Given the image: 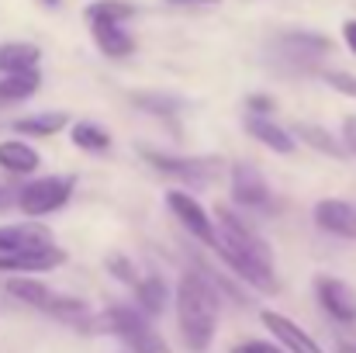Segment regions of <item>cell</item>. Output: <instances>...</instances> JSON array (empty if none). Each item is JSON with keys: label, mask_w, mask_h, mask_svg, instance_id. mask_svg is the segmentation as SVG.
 <instances>
[{"label": "cell", "mask_w": 356, "mask_h": 353, "mask_svg": "<svg viewBox=\"0 0 356 353\" xmlns=\"http://www.w3.org/2000/svg\"><path fill=\"white\" fill-rule=\"evenodd\" d=\"M0 201H3V191H0Z\"/></svg>", "instance_id": "cell-36"}, {"label": "cell", "mask_w": 356, "mask_h": 353, "mask_svg": "<svg viewBox=\"0 0 356 353\" xmlns=\"http://www.w3.org/2000/svg\"><path fill=\"white\" fill-rule=\"evenodd\" d=\"M245 132H249L256 142H263L266 149H273V152H284V156H291V152H294V146H298L291 132H284L280 125H273V121H266V118H256V115L245 121Z\"/></svg>", "instance_id": "cell-15"}, {"label": "cell", "mask_w": 356, "mask_h": 353, "mask_svg": "<svg viewBox=\"0 0 356 353\" xmlns=\"http://www.w3.org/2000/svg\"><path fill=\"white\" fill-rule=\"evenodd\" d=\"M70 139H73V146H80V149H94V152H101V149L111 146L108 128H101V125H94V121H76L73 132H70Z\"/></svg>", "instance_id": "cell-20"}, {"label": "cell", "mask_w": 356, "mask_h": 353, "mask_svg": "<svg viewBox=\"0 0 356 353\" xmlns=\"http://www.w3.org/2000/svg\"><path fill=\"white\" fill-rule=\"evenodd\" d=\"M249 111L252 115H266V111H273V101L270 97H249Z\"/></svg>", "instance_id": "cell-30"}, {"label": "cell", "mask_w": 356, "mask_h": 353, "mask_svg": "<svg viewBox=\"0 0 356 353\" xmlns=\"http://www.w3.org/2000/svg\"><path fill=\"white\" fill-rule=\"evenodd\" d=\"M73 177H38L31 180L28 187H21V198H17V208L28 215V219H42L56 208H63L73 194Z\"/></svg>", "instance_id": "cell-5"}, {"label": "cell", "mask_w": 356, "mask_h": 353, "mask_svg": "<svg viewBox=\"0 0 356 353\" xmlns=\"http://www.w3.org/2000/svg\"><path fill=\"white\" fill-rule=\"evenodd\" d=\"M0 166L7 173H35L42 166V156L28 146V142H17V139H7L0 142Z\"/></svg>", "instance_id": "cell-16"}, {"label": "cell", "mask_w": 356, "mask_h": 353, "mask_svg": "<svg viewBox=\"0 0 356 353\" xmlns=\"http://www.w3.org/2000/svg\"><path fill=\"white\" fill-rule=\"evenodd\" d=\"M242 350L245 353H287L284 347H270V343H263V340H252V343H242Z\"/></svg>", "instance_id": "cell-29"}, {"label": "cell", "mask_w": 356, "mask_h": 353, "mask_svg": "<svg viewBox=\"0 0 356 353\" xmlns=\"http://www.w3.org/2000/svg\"><path fill=\"white\" fill-rule=\"evenodd\" d=\"M325 84H329V87H336L339 94L356 97V77L353 73H325Z\"/></svg>", "instance_id": "cell-26"}, {"label": "cell", "mask_w": 356, "mask_h": 353, "mask_svg": "<svg viewBox=\"0 0 356 353\" xmlns=\"http://www.w3.org/2000/svg\"><path fill=\"white\" fill-rule=\"evenodd\" d=\"M173 3H218V0H173Z\"/></svg>", "instance_id": "cell-33"}, {"label": "cell", "mask_w": 356, "mask_h": 353, "mask_svg": "<svg viewBox=\"0 0 356 353\" xmlns=\"http://www.w3.org/2000/svg\"><path fill=\"white\" fill-rule=\"evenodd\" d=\"M315 226L343 239H356V201L325 198L315 205Z\"/></svg>", "instance_id": "cell-9"}, {"label": "cell", "mask_w": 356, "mask_h": 353, "mask_svg": "<svg viewBox=\"0 0 356 353\" xmlns=\"http://www.w3.org/2000/svg\"><path fill=\"white\" fill-rule=\"evenodd\" d=\"M45 3H59V0H45Z\"/></svg>", "instance_id": "cell-35"}, {"label": "cell", "mask_w": 356, "mask_h": 353, "mask_svg": "<svg viewBox=\"0 0 356 353\" xmlns=\"http://www.w3.org/2000/svg\"><path fill=\"white\" fill-rule=\"evenodd\" d=\"M124 21V17H131V3H124V0H97V3H90L87 7V21Z\"/></svg>", "instance_id": "cell-24"}, {"label": "cell", "mask_w": 356, "mask_h": 353, "mask_svg": "<svg viewBox=\"0 0 356 353\" xmlns=\"http://www.w3.org/2000/svg\"><path fill=\"white\" fill-rule=\"evenodd\" d=\"M173 305H177V322H180L184 347L191 353L211 350L215 333H218V312H222V298L211 288V281L197 270L180 274L177 291H173Z\"/></svg>", "instance_id": "cell-1"}, {"label": "cell", "mask_w": 356, "mask_h": 353, "mask_svg": "<svg viewBox=\"0 0 356 353\" xmlns=\"http://www.w3.org/2000/svg\"><path fill=\"white\" fill-rule=\"evenodd\" d=\"M343 38H346V45H350V49L356 52V17H353V21H346V24H343Z\"/></svg>", "instance_id": "cell-31"}, {"label": "cell", "mask_w": 356, "mask_h": 353, "mask_svg": "<svg viewBox=\"0 0 356 353\" xmlns=\"http://www.w3.org/2000/svg\"><path fill=\"white\" fill-rule=\"evenodd\" d=\"M142 156H145L152 166H159V170H166V173H177V177H184V180H211V177L218 173V163H215V159L166 156V152H156V149H142Z\"/></svg>", "instance_id": "cell-10"}, {"label": "cell", "mask_w": 356, "mask_h": 353, "mask_svg": "<svg viewBox=\"0 0 356 353\" xmlns=\"http://www.w3.org/2000/svg\"><path fill=\"white\" fill-rule=\"evenodd\" d=\"M66 121H70L66 111H49V115H35V118L14 121V132H24V135H56Z\"/></svg>", "instance_id": "cell-21"}, {"label": "cell", "mask_w": 356, "mask_h": 353, "mask_svg": "<svg viewBox=\"0 0 356 353\" xmlns=\"http://www.w3.org/2000/svg\"><path fill=\"white\" fill-rule=\"evenodd\" d=\"M315 291H318L322 308L336 322H356V291L346 281H339V277H318L315 281Z\"/></svg>", "instance_id": "cell-7"}, {"label": "cell", "mask_w": 356, "mask_h": 353, "mask_svg": "<svg viewBox=\"0 0 356 353\" xmlns=\"http://www.w3.org/2000/svg\"><path fill=\"white\" fill-rule=\"evenodd\" d=\"M232 353H245V350H242V347H236V350H232Z\"/></svg>", "instance_id": "cell-34"}, {"label": "cell", "mask_w": 356, "mask_h": 353, "mask_svg": "<svg viewBox=\"0 0 356 353\" xmlns=\"http://www.w3.org/2000/svg\"><path fill=\"white\" fill-rule=\"evenodd\" d=\"M343 146H346V152L356 156V115H350L343 121Z\"/></svg>", "instance_id": "cell-27"}, {"label": "cell", "mask_w": 356, "mask_h": 353, "mask_svg": "<svg viewBox=\"0 0 356 353\" xmlns=\"http://www.w3.org/2000/svg\"><path fill=\"white\" fill-rule=\"evenodd\" d=\"M166 205H170V212L180 219V226L194 235V239H201L204 246H215V249H218L215 219H208V212L201 208V201H194V198L184 194V191H166Z\"/></svg>", "instance_id": "cell-6"}, {"label": "cell", "mask_w": 356, "mask_h": 353, "mask_svg": "<svg viewBox=\"0 0 356 353\" xmlns=\"http://www.w3.org/2000/svg\"><path fill=\"white\" fill-rule=\"evenodd\" d=\"M104 319H108L111 333L121 336V343L131 353H170L166 340L152 329V322H149L142 312H135V308H128V305H115V308H108Z\"/></svg>", "instance_id": "cell-3"}, {"label": "cell", "mask_w": 356, "mask_h": 353, "mask_svg": "<svg viewBox=\"0 0 356 353\" xmlns=\"http://www.w3.org/2000/svg\"><path fill=\"white\" fill-rule=\"evenodd\" d=\"M38 246H52V233H49L42 222L0 226V256L24 253V249H38Z\"/></svg>", "instance_id": "cell-13"}, {"label": "cell", "mask_w": 356, "mask_h": 353, "mask_svg": "<svg viewBox=\"0 0 356 353\" xmlns=\"http://www.w3.org/2000/svg\"><path fill=\"white\" fill-rule=\"evenodd\" d=\"M90 31H94V38H97V45H101V52L104 56H128L131 49H135V42H131V35L121 28V21H90Z\"/></svg>", "instance_id": "cell-14"}, {"label": "cell", "mask_w": 356, "mask_h": 353, "mask_svg": "<svg viewBox=\"0 0 356 353\" xmlns=\"http://www.w3.org/2000/svg\"><path fill=\"white\" fill-rule=\"evenodd\" d=\"M294 135H301V142H308L312 149H318V152H325V156H332V159H343V156H346V146L339 142V135H332V132L322 128V125L301 121V125L294 128Z\"/></svg>", "instance_id": "cell-18"}, {"label": "cell", "mask_w": 356, "mask_h": 353, "mask_svg": "<svg viewBox=\"0 0 356 353\" xmlns=\"http://www.w3.org/2000/svg\"><path fill=\"white\" fill-rule=\"evenodd\" d=\"M339 353H356V343H339Z\"/></svg>", "instance_id": "cell-32"}, {"label": "cell", "mask_w": 356, "mask_h": 353, "mask_svg": "<svg viewBox=\"0 0 356 353\" xmlns=\"http://www.w3.org/2000/svg\"><path fill=\"white\" fill-rule=\"evenodd\" d=\"M38 59H42L38 45H28V42H7V45H0V73L3 77L7 73H28V70L38 66Z\"/></svg>", "instance_id": "cell-17"}, {"label": "cell", "mask_w": 356, "mask_h": 353, "mask_svg": "<svg viewBox=\"0 0 356 353\" xmlns=\"http://www.w3.org/2000/svg\"><path fill=\"white\" fill-rule=\"evenodd\" d=\"M131 101L138 108H145V111H156V115H173L177 111V101L173 97H159V94H135Z\"/></svg>", "instance_id": "cell-25"}, {"label": "cell", "mask_w": 356, "mask_h": 353, "mask_svg": "<svg viewBox=\"0 0 356 353\" xmlns=\"http://www.w3.org/2000/svg\"><path fill=\"white\" fill-rule=\"evenodd\" d=\"M3 288L17 301H24V305H31L38 312H49V315H80V312H87V305L80 298L59 295L56 288H49L45 281H35V277H10Z\"/></svg>", "instance_id": "cell-4"}, {"label": "cell", "mask_w": 356, "mask_h": 353, "mask_svg": "<svg viewBox=\"0 0 356 353\" xmlns=\"http://www.w3.org/2000/svg\"><path fill=\"white\" fill-rule=\"evenodd\" d=\"M218 253L242 281L256 284L259 291H277L273 249L266 246L263 235H256L229 208H218Z\"/></svg>", "instance_id": "cell-2"}, {"label": "cell", "mask_w": 356, "mask_h": 353, "mask_svg": "<svg viewBox=\"0 0 356 353\" xmlns=\"http://www.w3.org/2000/svg\"><path fill=\"white\" fill-rule=\"evenodd\" d=\"M38 87H42L38 70H28V73H7V77L0 80V101H24V97H31Z\"/></svg>", "instance_id": "cell-19"}, {"label": "cell", "mask_w": 356, "mask_h": 353, "mask_svg": "<svg viewBox=\"0 0 356 353\" xmlns=\"http://www.w3.org/2000/svg\"><path fill=\"white\" fill-rule=\"evenodd\" d=\"M259 319H263V326L280 340V347L287 353H325L315 340H312V333H305L294 319H287V315H280V312H273V308L259 312Z\"/></svg>", "instance_id": "cell-8"}, {"label": "cell", "mask_w": 356, "mask_h": 353, "mask_svg": "<svg viewBox=\"0 0 356 353\" xmlns=\"http://www.w3.org/2000/svg\"><path fill=\"white\" fill-rule=\"evenodd\" d=\"M284 49H291L301 59H315V56H325L329 52V38H322V35H287L284 38Z\"/></svg>", "instance_id": "cell-22"}, {"label": "cell", "mask_w": 356, "mask_h": 353, "mask_svg": "<svg viewBox=\"0 0 356 353\" xmlns=\"http://www.w3.org/2000/svg\"><path fill=\"white\" fill-rule=\"evenodd\" d=\"M138 298H142V305H145V312H152V315H159V312L166 308V301H170V291H166V284H163V277H145V281L138 284Z\"/></svg>", "instance_id": "cell-23"}, {"label": "cell", "mask_w": 356, "mask_h": 353, "mask_svg": "<svg viewBox=\"0 0 356 353\" xmlns=\"http://www.w3.org/2000/svg\"><path fill=\"white\" fill-rule=\"evenodd\" d=\"M229 177H232V198L238 205H263L270 198V184L252 163H232Z\"/></svg>", "instance_id": "cell-12"}, {"label": "cell", "mask_w": 356, "mask_h": 353, "mask_svg": "<svg viewBox=\"0 0 356 353\" xmlns=\"http://www.w3.org/2000/svg\"><path fill=\"white\" fill-rule=\"evenodd\" d=\"M66 256L59 246H38V249H24V253H10L0 256V270L7 274H45L52 267H59Z\"/></svg>", "instance_id": "cell-11"}, {"label": "cell", "mask_w": 356, "mask_h": 353, "mask_svg": "<svg viewBox=\"0 0 356 353\" xmlns=\"http://www.w3.org/2000/svg\"><path fill=\"white\" fill-rule=\"evenodd\" d=\"M108 263H111V270H115V277H121V281H128V284L135 281V270L128 267V260H124V256H111Z\"/></svg>", "instance_id": "cell-28"}]
</instances>
